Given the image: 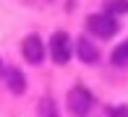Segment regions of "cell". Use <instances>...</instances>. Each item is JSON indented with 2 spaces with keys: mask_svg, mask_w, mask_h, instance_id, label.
<instances>
[{
  "mask_svg": "<svg viewBox=\"0 0 128 117\" xmlns=\"http://www.w3.org/2000/svg\"><path fill=\"white\" fill-rule=\"evenodd\" d=\"M0 73H3V62H0Z\"/></svg>",
  "mask_w": 128,
  "mask_h": 117,
  "instance_id": "11",
  "label": "cell"
},
{
  "mask_svg": "<svg viewBox=\"0 0 128 117\" xmlns=\"http://www.w3.org/2000/svg\"><path fill=\"white\" fill-rule=\"evenodd\" d=\"M86 26H89V31L97 34L100 39H110V37H115V34H118L120 23H118V18H115V16H107V13H92L89 18H86Z\"/></svg>",
  "mask_w": 128,
  "mask_h": 117,
  "instance_id": "1",
  "label": "cell"
},
{
  "mask_svg": "<svg viewBox=\"0 0 128 117\" xmlns=\"http://www.w3.org/2000/svg\"><path fill=\"white\" fill-rule=\"evenodd\" d=\"M5 81H8V89L13 94H24L26 91V78L18 68H8L5 70Z\"/></svg>",
  "mask_w": 128,
  "mask_h": 117,
  "instance_id": "6",
  "label": "cell"
},
{
  "mask_svg": "<svg viewBox=\"0 0 128 117\" xmlns=\"http://www.w3.org/2000/svg\"><path fill=\"white\" fill-rule=\"evenodd\" d=\"M107 117H128V107L126 104H112V107H107Z\"/></svg>",
  "mask_w": 128,
  "mask_h": 117,
  "instance_id": "10",
  "label": "cell"
},
{
  "mask_svg": "<svg viewBox=\"0 0 128 117\" xmlns=\"http://www.w3.org/2000/svg\"><path fill=\"white\" fill-rule=\"evenodd\" d=\"M71 52H73V44H71V37L66 31H55L50 39V57L58 62V65H66L71 60Z\"/></svg>",
  "mask_w": 128,
  "mask_h": 117,
  "instance_id": "2",
  "label": "cell"
},
{
  "mask_svg": "<svg viewBox=\"0 0 128 117\" xmlns=\"http://www.w3.org/2000/svg\"><path fill=\"white\" fill-rule=\"evenodd\" d=\"M37 117H58V107L50 96H44L39 102V109H37Z\"/></svg>",
  "mask_w": 128,
  "mask_h": 117,
  "instance_id": "9",
  "label": "cell"
},
{
  "mask_svg": "<svg viewBox=\"0 0 128 117\" xmlns=\"http://www.w3.org/2000/svg\"><path fill=\"white\" fill-rule=\"evenodd\" d=\"M112 62H115L118 68H128V39H126V42H120V44L112 50Z\"/></svg>",
  "mask_w": 128,
  "mask_h": 117,
  "instance_id": "8",
  "label": "cell"
},
{
  "mask_svg": "<svg viewBox=\"0 0 128 117\" xmlns=\"http://www.w3.org/2000/svg\"><path fill=\"white\" fill-rule=\"evenodd\" d=\"M104 13L107 16H123V13H128V0H107L104 3Z\"/></svg>",
  "mask_w": 128,
  "mask_h": 117,
  "instance_id": "7",
  "label": "cell"
},
{
  "mask_svg": "<svg viewBox=\"0 0 128 117\" xmlns=\"http://www.w3.org/2000/svg\"><path fill=\"white\" fill-rule=\"evenodd\" d=\"M73 50H76L78 60H81V62H86V65H94V62L100 60V50H97V44H94V42H89L86 37H78V39H76V44H73Z\"/></svg>",
  "mask_w": 128,
  "mask_h": 117,
  "instance_id": "5",
  "label": "cell"
},
{
  "mask_svg": "<svg viewBox=\"0 0 128 117\" xmlns=\"http://www.w3.org/2000/svg\"><path fill=\"white\" fill-rule=\"evenodd\" d=\"M21 50H24L26 62H32V65H39L44 60V44H42V39L37 34H29L24 39V44H21Z\"/></svg>",
  "mask_w": 128,
  "mask_h": 117,
  "instance_id": "4",
  "label": "cell"
},
{
  "mask_svg": "<svg viewBox=\"0 0 128 117\" xmlns=\"http://www.w3.org/2000/svg\"><path fill=\"white\" fill-rule=\"evenodd\" d=\"M92 104H94V99H92V94L86 91L84 86H76V89L68 91V109H71L73 115L84 117V115L92 109Z\"/></svg>",
  "mask_w": 128,
  "mask_h": 117,
  "instance_id": "3",
  "label": "cell"
}]
</instances>
